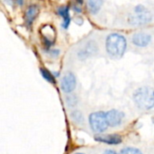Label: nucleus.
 <instances>
[{
    "mask_svg": "<svg viewBox=\"0 0 154 154\" xmlns=\"http://www.w3.org/2000/svg\"><path fill=\"white\" fill-rule=\"evenodd\" d=\"M57 13L59 15H60L62 18H63V23H62V26L63 28L67 29L70 23V15H69V6L65 5V6H60L57 10Z\"/></svg>",
    "mask_w": 154,
    "mask_h": 154,
    "instance_id": "obj_11",
    "label": "nucleus"
},
{
    "mask_svg": "<svg viewBox=\"0 0 154 154\" xmlns=\"http://www.w3.org/2000/svg\"><path fill=\"white\" fill-rule=\"evenodd\" d=\"M75 154H85V153H82V152H78V153H75Z\"/></svg>",
    "mask_w": 154,
    "mask_h": 154,
    "instance_id": "obj_20",
    "label": "nucleus"
},
{
    "mask_svg": "<svg viewBox=\"0 0 154 154\" xmlns=\"http://www.w3.org/2000/svg\"><path fill=\"white\" fill-rule=\"evenodd\" d=\"M152 41V36L148 33L138 32L133 36V42L134 45L139 47H146Z\"/></svg>",
    "mask_w": 154,
    "mask_h": 154,
    "instance_id": "obj_9",
    "label": "nucleus"
},
{
    "mask_svg": "<svg viewBox=\"0 0 154 154\" xmlns=\"http://www.w3.org/2000/svg\"><path fill=\"white\" fill-rule=\"evenodd\" d=\"M78 103V98L76 96L74 95H70L67 97V104L69 106H74L76 104Z\"/></svg>",
    "mask_w": 154,
    "mask_h": 154,
    "instance_id": "obj_16",
    "label": "nucleus"
},
{
    "mask_svg": "<svg viewBox=\"0 0 154 154\" xmlns=\"http://www.w3.org/2000/svg\"><path fill=\"white\" fill-rule=\"evenodd\" d=\"M76 83H77V80H76L75 75L72 72H67L61 79L60 88L64 93L69 94V93H71L75 89Z\"/></svg>",
    "mask_w": 154,
    "mask_h": 154,
    "instance_id": "obj_4",
    "label": "nucleus"
},
{
    "mask_svg": "<svg viewBox=\"0 0 154 154\" xmlns=\"http://www.w3.org/2000/svg\"><path fill=\"white\" fill-rule=\"evenodd\" d=\"M121 154H143L142 152L134 147H126L121 151Z\"/></svg>",
    "mask_w": 154,
    "mask_h": 154,
    "instance_id": "obj_15",
    "label": "nucleus"
},
{
    "mask_svg": "<svg viewBox=\"0 0 154 154\" xmlns=\"http://www.w3.org/2000/svg\"><path fill=\"white\" fill-rule=\"evenodd\" d=\"M73 9H74L77 13H80V12H81V8H80V6L74 5V6H73Z\"/></svg>",
    "mask_w": 154,
    "mask_h": 154,
    "instance_id": "obj_18",
    "label": "nucleus"
},
{
    "mask_svg": "<svg viewBox=\"0 0 154 154\" xmlns=\"http://www.w3.org/2000/svg\"><path fill=\"white\" fill-rule=\"evenodd\" d=\"M71 117L72 119L76 122V123H79V124H82L84 122V117L82 116V113L79 110H76V111H73L71 113Z\"/></svg>",
    "mask_w": 154,
    "mask_h": 154,
    "instance_id": "obj_14",
    "label": "nucleus"
},
{
    "mask_svg": "<svg viewBox=\"0 0 154 154\" xmlns=\"http://www.w3.org/2000/svg\"><path fill=\"white\" fill-rule=\"evenodd\" d=\"M40 71H41V74H42V78L46 80V81H48V82H50V83H52V84H54L55 83V77H54V75L52 74V73H51L49 70H47L46 69H40Z\"/></svg>",
    "mask_w": 154,
    "mask_h": 154,
    "instance_id": "obj_13",
    "label": "nucleus"
},
{
    "mask_svg": "<svg viewBox=\"0 0 154 154\" xmlns=\"http://www.w3.org/2000/svg\"><path fill=\"white\" fill-rule=\"evenodd\" d=\"M88 9L90 11V13L92 14H96L99 12L100 8H101V5L103 4L102 1H88Z\"/></svg>",
    "mask_w": 154,
    "mask_h": 154,
    "instance_id": "obj_12",
    "label": "nucleus"
},
{
    "mask_svg": "<svg viewBox=\"0 0 154 154\" xmlns=\"http://www.w3.org/2000/svg\"><path fill=\"white\" fill-rule=\"evenodd\" d=\"M152 20V15L149 11L132 14L128 18L129 23L133 25H143V24L150 23Z\"/></svg>",
    "mask_w": 154,
    "mask_h": 154,
    "instance_id": "obj_5",
    "label": "nucleus"
},
{
    "mask_svg": "<svg viewBox=\"0 0 154 154\" xmlns=\"http://www.w3.org/2000/svg\"><path fill=\"white\" fill-rule=\"evenodd\" d=\"M134 100L136 106L143 110H150L154 107V89L150 87H141L134 93Z\"/></svg>",
    "mask_w": 154,
    "mask_h": 154,
    "instance_id": "obj_2",
    "label": "nucleus"
},
{
    "mask_svg": "<svg viewBox=\"0 0 154 154\" xmlns=\"http://www.w3.org/2000/svg\"><path fill=\"white\" fill-rule=\"evenodd\" d=\"M103 154H117L115 151H113V150H106L105 152Z\"/></svg>",
    "mask_w": 154,
    "mask_h": 154,
    "instance_id": "obj_19",
    "label": "nucleus"
},
{
    "mask_svg": "<svg viewBox=\"0 0 154 154\" xmlns=\"http://www.w3.org/2000/svg\"><path fill=\"white\" fill-rule=\"evenodd\" d=\"M127 42L124 35L120 33H110L106 37V49L107 53L115 58L120 59L124 56L126 50Z\"/></svg>",
    "mask_w": 154,
    "mask_h": 154,
    "instance_id": "obj_1",
    "label": "nucleus"
},
{
    "mask_svg": "<svg viewBox=\"0 0 154 154\" xmlns=\"http://www.w3.org/2000/svg\"><path fill=\"white\" fill-rule=\"evenodd\" d=\"M125 115L123 112L116 110V109H112L106 113V119L109 126L112 127H116L122 124L123 118Z\"/></svg>",
    "mask_w": 154,
    "mask_h": 154,
    "instance_id": "obj_6",
    "label": "nucleus"
},
{
    "mask_svg": "<svg viewBox=\"0 0 154 154\" xmlns=\"http://www.w3.org/2000/svg\"><path fill=\"white\" fill-rule=\"evenodd\" d=\"M95 140L100 143H104L110 145L120 144L123 141L122 137L119 134H105V135H96Z\"/></svg>",
    "mask_w": 154,
    "mask_h": 154,
    "instance_id": "obj_8",
    "label": "nucleus"
},
{
    "mask_svg": "<svg viewBox=\"0 0 154 154\" xmlns=\"http://www.w3.org/2000/svg\"><path fill=\"white\" fill-rule=\"evenodd\" d=\"M134 11H135V13H136V14H140V13L146 12V11H147V9L145 8V6H144V5H136V6H135Z\"/></svg>",
    "mask_w": 154,
    "mask_h": 154,
    "instance_id": "obj_17",
    "label": "nucleus"
},
{
    "mask_svg": "<svg viewBox=\"0 0 154 154\" xmlns=\"http://www.w3.org/2000/svg\"><path fill=\"white\" fill-rule=\"evenodd\" d=\"M97 45L96 42L94 41H89L79 51L78 55L80 59H86L89 58L93 55H95L97 52Z\"/></svg>",
    "mask_w": 154,
    "mask_h": 154,
    "instance_id": "obj_7",
    "label": "nucleus"
},
{
    "mask_svg": "<svg viewBox=\"0 0 154 154\" xmlns=\"http://www.w3.org/2000/svg\"><path fill=\"white\" fill-rule=\"evenodd\" d=\"M39 14V7L36 5H31L27 7L25 11V22L27 24L31 25L34 19L37 17Z\"/></svg>",
    "mask_w": 154,
    "mask_h": 154,
    "instance_id": "obj_10",
    "label": "nucleus"
},
{
    "mask_svg": "<svg viewBox=\"0 0 154 154\" xmlns=\"http://www.w3.org/2000/svg\"><path fill=\"white\" fill-rule=\"evenodd\" d=\"M89 125L91 129L96 133H103L108 127L106 113L103 111L94 112L89 116Z\"/></svg>",
    "mask_w": 154,
    "mask_h": 154,
    "instance_id": "obj_3",
    "label": "nucleus"
}]
</instances>
